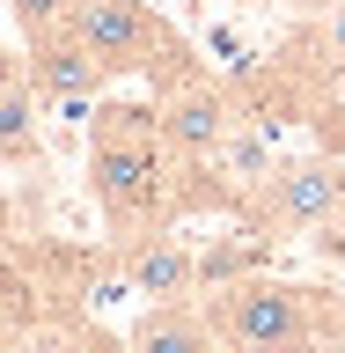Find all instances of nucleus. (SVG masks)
<instances>
[{
	"instance_id": "1",
	"label": "nucleus",
	"mask_w": 345,
	"mask_h": 353,
	"mask_svg": "<svg viewBox=\"0 0 345 353\" xmlns=\"http://www.w3.org/2000/svg\"><path fill=\"white\" fill-rule=\"evenodd\" d=\"M88 199L110 243L176 221V154L162 140L154 96H96L88 103Z\"/></svg>"
},
{
	"instance_id": "2",
	"label": "nucleus",
	"mask_w": 345,
	"mask_h": 353,
	"mask_svg": "<svg viewBox=\"0 0 345 353\" xmlns=\"http://www.w3.org/2000/svg\"><path fill=\"white\" fill-rule=\"evenodd\" d=\"M228 353H345V294L286 272H242L198 294Z\"/></svg>"
},
{
	"instance_id": "3",
	"label": "nucleus",
	"mask_w": 345,
	"mask_h": 353,
	"mask_svg": "<svg viewBox=\"0 0 345 353\" xmlns=\"http://www.w3.org/2000/svg\"><path fill=\"white\" fill-rule=\"evenodd\" d=\"M147 81H154V118H162V140H169L176 170H206V162L228 148V132L250 118L242 88L228 81V74H213V66H198L191 44H184L176 59H162Z\"/></svg>"
},
{
	"instance_id": "4",
	"label": "nucleus",
	"mask_w": 345,
	"mask_h": 353,
	"mask_svg": "<svg viewBox=\"0 0 345 353\" xmlns=\"http://www.w3.org/2000/svg\"><path fill=\"white\" fill-rule=\"evenodd\" d=\"M338 206H345V154H331V148H316V154H280L272 176L242 199V214L258 221V228H272L280 243H286V236L309 243Z\"/></svg>"
},
{
	"instance_id": "5",
	"label": "nucleus",
	"mask_w": 345,
	"mask_h": 353,
	"mask_svg": "<svg viewBox=\"0 0 345 353\" xmlns=\"http://www.w3.org/2000/svg\"><path fill=\"white\" fill-rule=\"evenodd\" d=\"M66 30L103 59L110 81H132V74H154L162 59H176L184 52V37H176L169 22L154 15L147 0H74V15H66Z\"/></svg>"
},
{
	"instance_id": "6",
	"label": "nucleus",
	"mask_w": 345,
	"mask_h": 353,
	"mask_svg": "<svg viewBox=\"0 0 345 353\" xmlns=\"http://www.w3.org/2000/svg\"><path fill=\"white\" fill-rule=\"evenodd\" d=\"M110 272L147 302H176V294H198V243L184 236V221H154L110 243Z\"/></svg>"
},
{
	"instance_id": "7",
	"label": "nucleus",
	"mask_w": 345,
	"mask_h": 353,
	"mask_svg": "<svg viewBox=\"0 0 345 353\" xmlns=\"http://www.w3.org/2000/svg\"><path fill=\"white\" fill-rule=\"evenodd\" d=\"M22 74H30V88H37L44 110H88L96 96L110 88L103 59L88 52L74 30H44V37H30V52H22Z\"/></svg>"
},
{
	"instance_id": "8",
	"label": "nucleus",
	"mask_w": 345,
	"mask_h": 353,
	"mask_svg": "<svg viewBox=\"0 0 345 353\" xmlns=\"http://www.w3.org/2000/svg\"><path fill=\"white\" fill-rule=\"evenodd\" d=\"M125 353H228V339L213 331L198 294H176V302H147L125 324Z\"/></svg>"
},
{
	"instance_id": "9",
	"label": "nucleus",
	"mask_w": 345,
	"mask_h": 353,
	"mask_svg": "<svg viewBox=\"0 0 345 353\" xmlns=\"http://www.w3.org/2000/svg\"><path fill=\"white\" fill-rule=\"evenodd\" d=\"M236 228H220V236H206L198 243V294L206 287H220V280H242V272H264L272 265V228H258L250 214H228Z\"/></svg>"
},
{
	"instance_id": "10",
	"label": "nucleus",
	"mask_w": 345,
	"mask_h": 353,
	"mask_svg": "<svg viewBox=\"0 0 345 353\" xmlns=\"http://www.w3.org/2000/svg\"><path fill=\"white\" fill-rule=\"evenodd\" d=\"M37 154H44V103H37V88H30V74H22V81L0 88V162L22 170Z\"/></svg>"
},
{
	"instance_id": "11",
	"label": "nucleus",
	"mask_w": 345,
	"mask_h": 353,
	"mask_svg": "<svg viewBox=\"0 0 345 353\" xmlns=\"http://www.w3.org/2000/svg\"><path fill=\"white\" fill-rule=\"evenodd\" d=\"M44 346L52 353H125V331H110L88 309H44Z\"/></svg>"
},
{
	"instance_id": "12",
	"label": "nucleus",
	"mask_w": 345,
	"mask_h": 353,
	"mask_svg": "<svg viewBox=\"0 0 345 353\" xmlns=\"http://www.w3.org/2000/svg\"><path fill=\"white\" fill-rule=\"evenodd\" d=\"M309 132H316V148H331V154H345V74L316 96V110H309Z\"/></svg>"
},
{
	"instance_id": "13",
	"label": "nucleus",
	"mask_w": 345,
	"mask_h": 353,
	"mask_svg": "<svg viewBox=\"0 0 345 353\" xmlns=\"http://www.w3.org/2000/svg\"><path fill=\"white\" fill-rule=\"evenodd\" d=\"M8 15L22 22V37H44V30H66L74 0H8Z\"/></svg>"
},
{
	"instance_id": "14",
	"label": "nucleus",
	"mask_w": 345,
	"mask_h": 353,
	"mask_svg": "<svg viewBox=\"0 0 345 353\" xmlns=\"http://www.w3.org/2000/svg\"><path fill=\"white\" fill-rule=\"evenodd\" d=\"M309 30H316V44L331 52V66L345 74V0H324V8L309 15Z\"/></svg>"
},
{
	"instance_id": "15",
	"label": "nucleus",
	"mask_w": 345,
	"mask_h": 353,
	"mask_svg": "<svg viewBox=\"0 0 345 353\" xmlns=\"http://www.w3.org/2000/svg\"><path fill=\"white\" fill-rule=\"evenodd\" d=\"M309 250H316L324 265H345V206L324 221V228H316V236H309Z\"/></svg>"
},
{
	"instance_id": "16",
	"label": "nucleus",
	"mask_w": 345,
	"mask_h": 353,
	"mask_svg": "<svg viewBox=\"0 0 345 353\" xmlns=\"http://www.w3.org/2000/svg\"><path fill=\"white\" fill-rule=\"evenodd\" d=\"M0 236H15V199L0 192Z\"/></svg>"
},
{
	"instance_id": "17",
	"label": "nucleus",
	"mask_w": 345,
	"mask_h": 353,
	"mask_svg": "<svg viewBox=\"0 0 345 353\" xmlns=\"http://www.w3.org/2000/svg\"><path fill=\"white\" fill-rule=\"evenodd\" d=\"M213 8H272V0H213ZM280 8H286V0H280Z\"/></svg>"
},
{
	"instance_id": "18",
	"label": "nucleus",
	"mask_w": 345,
	"mask_h": 353,
	"mask_svg": "<svg viewBox=\"0 0 345 353\" xmlns=\"http://www.w3.org/2000/svg\"><path fill=\"white\" fill-rule=\"evenodd\" d=\"M0 353H22V346H15V331H8V324H0Z\"/></svg>"
},
{
	"instance_id": "19",
	"label": "nucleus",
	"mask_w": 345,
	"mask_h": 353,
	"mask_svg": "<svg viewBox=\"0 0 345 353\" xmlns=\"http://www.w3.org/2000/svg\"><path fill=\"white\" fill-rule=\"evenodd\" d=\"M286 8H316V0H286Z\"/></svg>"
},
{
	"instance_id": "20",
	"label": "nucleus",
	"mask_w": 345,
	"mask_h": 353,
	"mask_svg": "<svg viewBox=\"0 0 345 353\" xmlns=\"http://www.w3.org/2000/svg\"><path fill=\"white\" fill-rule=\"evenodd\" d=\"M338 294H345V265H338Z\"/></svg>"
}]
</instances>
